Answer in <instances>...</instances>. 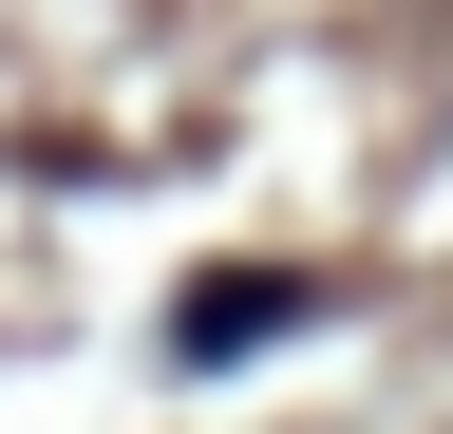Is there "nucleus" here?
Here are the masks:
<instances>
[{
	"label": "nucleus",
	"instance_id": "nucleus-1",
	"mask_svg": "<svg viewBox=\"0 0 453 434\" xmlns=\"http://www.w3.org/2000/svg\"><path fill=\"white\" fill-rule=\"evenodd\" d=\"M303 302H321V284H283V264H226V284L189 302V359H265V340H283Z\"/></svg>",
	"mask_w": 453,
	"mask_h": 434
}]
</instances>
